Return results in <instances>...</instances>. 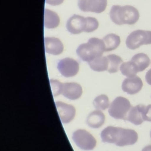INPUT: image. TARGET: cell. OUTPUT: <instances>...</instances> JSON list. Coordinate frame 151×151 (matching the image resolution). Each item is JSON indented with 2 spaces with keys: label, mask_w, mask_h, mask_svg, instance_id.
Segmentation results:
<instances>
[{
  "label": "cell",
  "mask_w": 151,
  "mask_h": 151,
  "mask_svg": "<svg viewBox=\"0 0 151 151\" xmlns=\"http://www.w3.org/2000/svg\"><path fill=\"white\" fill-rule=\"evenodd\" d=\"M105 116L103 112L97 110L90 113L87 117V124L91 127L97 129L99 128L104 124Z\"/></svg>",
  "instance_id": "obj_15"
},
{
  "label": "cell",
  "mask_w": 151,
  "mask_h": 151,
  "mask_svg": "<svg viewBox=\"0 0 151 151\" xmlns=\"http://www.w3.org/2000/svg\"><path fill=\"white\" fill-rule=\"evenodd\" d=\"M87 28L86 32H91L95 31L99 27L98 21L93 17H87Z\"/></svg>",
  "instance_id": "obj_24"
},
{
  "label": "cell",
  "mask_w": 151,
  "mask_h": 151,
  "mask_svg": "<svg viewBox=\"0 0 151 151\" xmlns=\"http://www.w3.org/2000/svg\"><path fill=\"white\" fill-rule=\"evenodd\" d=\"M111 21L117 25L134 24L139 18L138 10L131 5H113L110 11Z\"/></svg>",
  "instance_id": "obj_2"
},
{
  "label": "cell",
  "mask_w": 151,
  "mask_h": 151,
  "mask_svg": "<svg viewBox=\"0 0 151 151\" xmlns=\"http://www.w3.org/2000/svg\"><path fill=\"white\" fill-rule=\"evenodd\" d=\"M60 24V18L57 13L48 9H44V25L49 29L55 28Z\"/></svg>",
  "instance_id": "obj_16"
},
{
  "label": "cell",
  "mask_w": 151,
  "mask_h": 151,
  "mask_svg": "<svg viewBox=\"0 0 151 151\" xmlns=\"http://www.w3.org/2000/svg\"><path fill=\"white\" fill-rule=\"evenodd\" d=\"M44 45L45 52L52 55H59L64 50L62 42L55 37H45Z\"/></svg>",
  "instance_id": "obj_13"
},
{
  "label": "cell",
  "mask_w": 151,
  "mask_h": 151,
  "mask_svg": "<svg viewBox=\"0 0 151 151\" xmlns=\"http://www.w3.org/2000/svg\"><path fill=\"white\" fill-rule=\"evenodd\" d=\"M131 60L133 61L138 68L139 71L145 70L150 65V60L149 57L145 53H137L133 56Z\"/></svg>",
  "instance_id": "obj_18"
},
{
  "label": "cell",
  "mask_w": 151,
  "mask_h": 151,
  "mask_svg": "<svg viewBox=\"0 0 151 151\" xmlns=\"http://www.w3.org/2000/svg\"><path fill=\"white\" fill-rule=\"evenodd\" d=\"M67 30L71 34H78L86 32L87 28V19L78 15H73L66 23Z\"/></svg>",
  "instance_id": "obj_8"
},
{
  "label": "cell",
  "mask_w": 151,
  "mask_h": 151,
  "mask_svg": "<svg viewBox=\"0 0 151 151\" xmlns=\"http://www.w3.org/2000/svg\"><path fill=\"white\" fill-rule=\"evenodd\" d=\"M55 106L63 123H68L73 120L76 114V109L73 106L59 101L55 102Z\"/></svg>",
  "instance_id": "obj_10"
},
{
  "label": "cell",
  "mask_w": 151,
  "mask_h": 151,
  "mask_svg": "<svg viewBox=\"0 0 151 151\" xmlns=\"http://www.w3.org/2000/svg\"><path fill=\"white\" fill-rule=\"evenodd\" d=\"M64 0H45V2L51 5H59L63 2Z\"/></svg>",
  "instance_id": "obj_26"
},
{
  "label": "cell",
  "mask_w": 151,
  "mask_h": 151,
  "mask_svg": "<svg viewBox=\"0 0 151 151\" xmlns=\"http://www.w3.org/2000/svg\"><path fill=\"white\" fill-rule=\"evenodd\" d=\"M119 68L122 74L127 77H134L136 76L137 73L139 72L137 67L132 60L123 63Z\"/></svg>",
  "instance_id": "obj_20"
},
{
  "label": "cell",
  "mask_w": 151,
  "mask_h": 151,
  "mask_svg": "<svg viewBox=\"0 0 151 151\" xmlns=\"http://www.w3.org/2000/svg\"><path fill=\"white\" fill-rule=\"evenodd\" d=\"M103 40L105 44V51H110L115 50L120 43V37L114 34H109L106 35Z\"/></svg>",
  "instance_id": "obj_19"
},
{
  "label": "cell",
  "mask_w": 151,
  "mask_h": 151,
  "mask_svg": "<svg viewBox=\"0 0 151 151\" xmlns=\"http://www.w3.org/2000/svg\"><path fill=\"white\" fill-rule=\"evenodd\" d=\"M57 69L60 74L65 77L76 76L79 70L78 63L71 58H65L58 61Z\"/></svg>",
  "instance_id": "obj_7"
},
{
  "label": "cell",
  "mask_w": 151,
  "mask_h": 151,
  "mask_svg": "<svg viewBox=\"0 0 151 151\" xmlns=\"http://www.w3.org/2000/svg\"><path fill=\"white\" fill-rule=\"evenodd\" d=\"M88 64L95 71H104L108 69L109 60L107 56L101 55L88 62Z\"/></svg>",
  "instance_id": "obj_17"
},
{
  "label": "cell",
  "mask_w": 151,
  "mask_h": 151,
  "mask_svg": "<svg viewBox=\"0 0 151 151\" xmlns=\"http://www.w3.org/2000/svg\"><path fill=\"white\" fill-rule=\"evenodd\" d=\"M143 104H139L132 107L130 109L126 118V120L131 122L134 125L141 124L144 120L143 118Z\"/></svg>",
  "instance_id": "obj_14"
},
{
  "label": "cell",
  "mask_w": 151,
  "mask_h": 151,
  "mask_svg": "<svg viewBox=\"0 0 151 151\" xmlns=\"http://www.w3.org/2000/svg\"><path fill=\"white\" fill-rule=\"evenodd\" d=\"M100 136L103 142L113 143L118 146L134 145L138 139L137 133L134 130L111 126L104 129Z\"/></svg>",
  "instance_id": "obj_1"
},
{
  "label": "cell",
  "mask_w": 151,
  "mask_h": 151,
  "mask_svg": "<svg viewBox=\"0 0 151 151\" xmlns=\"http://www.w3.org/2000/svg\"><path fill=\"white\" fill-rule=\"evenodd\" d=\"M105 44L103 40L97 38H91L87 43L80 45L77 48L78 56L87 63L100 57L105 51Z\"/></svg>",
  "instance_id": "obj_3"
},
{
  "label": "cell",
  "mask_w": 151,
  "mask_h": 151,
  "mask_svg": "<svg viewBox=\"0 0 151 151\" xmlns=\"http://www.w3.org/2000/svg\"><path fill=\"white\" fill-rule=\"evenodd\" d=\"M132 106L129 100L123 97L115 98L109 106L108 112L110 116L115 119L126 120L127 114Z\"/></svg>",
  "instance_id": "obj_4"
},
{
  "label": "cell",
  "mask_w": 151,
  "mask_h": 151,
  "mask_svg": "<svg viewBox=\"0 0 151 151\" xmlns=\"http://www.w3.org/2000/svg\"><path fill=\"white\" fill-rule=\"evenodd\" d=\"M143 87V82L138 76L125 78L122 84L123 91L129 94H134L139 92Z\"/></svg>",
  "instance_id": "obj_11"
},
{
  "label": "cell",
  "mask_w": 151,
  "mask_h": 151,
  "mask_svg": "<svg viewBox=\"0 0 151 151\" xmlns=\"http://www.w3.org/2000/svg\"><path fill=\"white\" fill-rule=\"evenodd\" d=\"M50 84L51 87V90L52 92L53 96H56L61 94L63 84L58 80H50Z\"/></svg>",
  "instance_id": "obj_23"
},
{
  "label": "cell",
  "mask_w": 151,
  "mask_h": 151,
  "mask_svg": "<svg viewBox=\"0 0 151 151\" xmlns=\"http://www.w3.org/2000/svg\"><path fill=\"white\" fill-rule=\"evenodd\" d=\"M107 0H78V6L84 12L101 13L107 6Z\"/></svg>",
  "instance_id": "obj_9"
},
{
  "label": "cell",
  "mask_w": 151,
  "mask_h": 151,
  "mask_svg": "<svg viewBox=\"0 0 151 151\" xmlns=\"http://www.w3.org/2000/svg\"><path fill=\"white\" fill-rule=\"evenodd\" d=\"M143 118L144 121L151 122V104L143 106Z\"/></svg>",
  "instance_id": "obj_25"
},
{
  "label": "cell",
  "mask_w": 151,
  "mask_h": 151,
  "mask_svg": "<svg viewBox=\"0 0 151 151\" xmlns=\"http://www.w3.org/2000/svg\"><path fill=\"white\" fill-rule=\"evenodd\" d=\"M126 44L131 50H135L142 45L151 44V31L137 29L132 32L126 38Z\"/></svg>",
  "instance_id": "obj_5"
},
{
  "label": "cell",
  "mask_w": 151,
  "mask_h": 151,
  "mask_svg": "<svg viewBox=\"0 0 151 151\" xmlns=\"http://www.w3.org/2000/svg\"><path fill=\"white\" fill-rule=\"evenodd\" d=\"M145 80L146 82L151 86V68L149 70L145 76Z\"/></svg>",
  "instance_id": "obj_27"
},
{
  "label": "cell",
  "mask_w": 151,
  "mask_h": 151,
  "mask_svg": "<svg viewBox=\"0 0 151 151\" xmlns=\"http://www.w3.org/2000/svg\"><path fill=\"white\" fill-rule=\"evenodd\" d=\"M150 138H151V131H150Z\"/></svg>",
  "instance_id": "obj_28"
},
{
  "label": "cell",
  "mask_w": 151,
  "mask_h": 151,
  "mask_svg": "<svg viewBox=\"0 0 151 151\" xmlns=\"http://www.w3.org/2000/svg\"><path fill=\"white\" fill-rule=\"evenodd\" d=\"M72 139L75 144L82 150H93L96 145V139L91 133L84 129L75 131L73 133Z\"/></svg>",
  "instance_id": "obj_6"
},
{
  "label": "cell",
  "mask_w": 151,
  "mask_h": 151,
  "mask_svg": "<svg viewBox=\"0 0 151 151\" xmlns=\"http://www.w3.org/2000/svg\"><path fill=\"white\" fill-rule=\"evenodd\" d=\"M81 86L76 83H65L63 84L61 94L70 100H76L82 94Z\"/></svg>",
  "instance_id": "obj_12"
},
{
  "label": "cell",
  "mask_w": 151,
  "mask_h": 151,
  "mask_svg": "<svg viewBox=\"0 0 151 151\" xmlns=\"http://www.w3.org/2000/svg\"><path fill=\"white\" fill-rule=\"evenodd\" d=\"M93 106L99 110H103L109 107V100L108 97L105 94H101L97 96L93 100Z\"/></svg>",
  "instance_id": "obj_22"
},
{
  "label": "cell",
  "mask_w": 151,
  "mask_h": 151,
  "mask_svg": "<svg viewBox=\"0 0 151 151\" xmlns=\"http://www.w3.org/2000/svg\"><path fill=\"white\" fill-rule=\"evenodd\" d=\"M107 57L109 60V67L107 71L110 73H116L120 65L123 63L122 58L116 54H110Z\"/></svg>",
  "instance_id": "obj_21"
}]
</instances>
